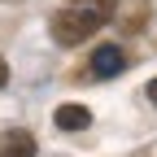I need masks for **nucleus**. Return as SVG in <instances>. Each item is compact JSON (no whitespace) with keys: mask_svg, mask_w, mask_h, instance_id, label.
I'll return each mask as SVG.
<instances>
[{"mask_svg":"<svg viewBox=\"0 0 157 157\" xmlns=\"http://www.w3.org/2000/svg\"><path fill=\"white\" fill-rule=\"evenodd\" d=\"M113 13H118V0H70L66 9L52 13V39L61 48H74L92 39L101 26H109Z\"/></svg>","mask_w":157,"mask_h":157,"instance_id":"obj_1","label":"nucleus"},{"mask_svg":"<svg viewBox=\"0 0 157 157\" xmlns=\"http://www.w3.org/2000/svg\"><path fill=\"white\" fill-rule=\"evenodd\" d=\"M122 66H127V52L118 48V44H105V48L92 52V74H96V78H113V74H122Z\"/></svg>","mask_w":157,"mask_h":157,"instance_id":"obj_2","label":"nucleus"},{"mask_svg":"<svg viewBox=\"0 0 157 157\" xmlns=\"http://www.w3.org/2000/svg\"><path fill=\"white\" fill-rule=\"evenodd\" d=\"M0 157H35V135L22 127L0 131Z\"/></svg>","mask_w":157,"mask_h":157,"instance_id":"obj_3","label":"nucleus"},{"mask_svg":"<svg viewBox=\"0 0 157 157\" xmlns=\"http://www.w3.org/2000/svg\"><path fill=\"white\" fill-rule=\"evenodd\" d=\"M57 127H61V131H87V127H92V109H83V105H61V109H57Z\"/></svg>","mask_w":157,"mask_h":157,"instance_id":"obj_4","label":"nucleus"},{"mask_svg":"<svg viewBox=\"0 0 157 157\" xmlns=\"http://www.w3.org/2000/svg\"><path fill=\"white\" fill-rule=\"evenodd\" d=\"M9 83V66H5V57H0V87Z\"/></svg>","mask_w":157,"mask_h":157,"instance_id":"obj_5","label":"nucleus"},{"mask_svg":"<svg viewBox=\"0 0 157 157\" xmlns=\"http://www.w3.org/2000/svg\"><path fill=\"white\" fill-rule=\"evenodd\" d=\"M148 101L157 105V78H153V83H148Z\"/></svg>","mask_w":157,"mask_h":157,"instance_id":"obj_6","label":"nucleus"}]
</instances>
